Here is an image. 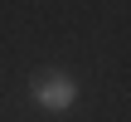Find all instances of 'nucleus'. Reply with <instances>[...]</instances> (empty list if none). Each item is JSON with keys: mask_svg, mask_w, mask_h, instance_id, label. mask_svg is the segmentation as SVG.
Returning <instances> with one entry per match:
<instances>
[{"mask_svg": "<svg viewBox=\"0 0 131 122\" xmlns=\"http://www.w3.org/2000/svg\"><path fill=\"white\" fill-rule=\"evenodd\" d=\"M34 98H39L44 108L63 112V108L73 103V78H63V73H39V78H34Z\"/></svg>", "mask_w": 131, "mask_h": 122, "instance_id": "1", "label": "nucleus"}]
</instances>
